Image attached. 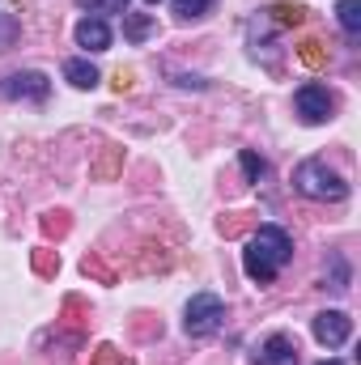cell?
I'll return each mask as SVG.
<instances>
[{
	"instance_id": "22",
	"label": "cell",
	"mask_w": 361,
	"mask_h": 365,
	"mask_svg": "<svg viewBox=\"0 0 361 365\" xmlns=\"http://www.w3.org/2000/svg\"><path fill=\"white\" fill-rule=\"evenodd\" d=\"M332 289H336V293L349 289V264H345L340 255H332Z\"/></svg>"
},
{
	"instance_id": "12",
	"label": "cell",
	"mask_w": 361,
	"mask_h": 365,
	"mask_svg": "<svg viewBox=\"0 0 361 365\" xmlns=\"http://www.w3.org/2000/svg\"><path fill=\"white\" fill-rule=\"evenodd\" d=\"M119 170H123V149H119V145H106V149H102V158L93 162L90 175H93V179H115Z\"/></svg>"
},
{
	"instance_id": "18",
	"label": "cell",
	"mask_w": 361,
	"mask_h": 365,
	"mask_svg": "<svg viewBox=\"0 0 361 365\" xmlns=\"http://www.w3.org/2000/svg\"><path fill=\"white\" fill-rule=\"evenodd\" d=\"M30 259H34V272H39V276H56V272H60V255H56L51 247H39Z\"/></svg>"
},
{
	"instance_id": "25",
	"label": "cell",
	"mask_w": 361,
	"mask_h": 365,
	"mask_svg": "<svg viewBox=\"0 0 361 365\" xmlns=\"http://www.w3.org/2000/svg\"><path fill=\"white\" fill-rule=\"evenodd\" d=\"M319 365H345V361H336V357H332V361H319Z\"/></svg>"
},
{
	"instance_id": "16",
	"label": "cell",
	"mask_w": 361,
	"mask_h": 365,
	"mask_svg": "<svg viewBox=\"0 0 361 365\" xmlns=\"http://www.w3.org/2000/svg\"><path fill=\"white\" fill-rule=\"evenodd\" d=\"M171 4H175V17L179 21H200L213 9V0H171Z\"/></svg>"
},
{
	"instance_id": "20",
	"label": "cell",
	"mask_w": 361,
	"mask_h": 365,
	"mask_svg": "<svg viewBox=\"0 0 361 365\" xmlns=\"http://www.w3.org/2000/svg\"><path fill=\"white\" fill-rule=\"evenodd\" d=\"M81 272L93 276V280H102V284H115V272H111L98 255H86V259H81Z\"/></svg>"
},
{
	"instance_id": "3",
	"label": "cell",
	"mask_w": 361,
	"mask_h": 365,
	"mask_svg": "<svg viewBox=\"0 0 361 365\" xmlns=\"http://www.w3.org/2000/svg\"><path fill=\"white\" fill-rule=\"evenodd\" d=\"M221 323H225V302H221L217 293H195V297L187 302V310H183V331L195 336V340L221 331Z\"/></svg>"
},
{
	"instance_id": "7",
	"label": "cell",
	"mask_w": 361,
	"mask_h": 365,
	"mask_svg": "<svg viewBox=\"0 0 361 365\" xmlns=\"http://www.w3.org/2000/svg\"><path fill=\"white\" fill-rule=\"evenodd\" d=\"M298 361H302V349H298V340L285 336V331L268 336V340L260 344V353H255V365H298Z\"/></svg>"
},
{
	"instance_id": "11",
	"label": "cell",
	"mask_w": 361,
	"mask_h": 365,
	"mask_svg": "<svg viewBox=\"0 0 361 365\" xmlns=\"http://www.w3.org/2000/svg\"><path fill=\"white\" fill-rule=\"evenodd\" d=\"M153 30H158V21L149 13H123V38L128 43H145Z\"/></svg>"
},
{
	"instance_id": "9",
	"label": "cell",
	"mask_w": 361,
	"mask_h": 365,
	"mask_svg": "<svg viewBox=\"0 0 361 365\" xmlns=\"http://www.w3.org/2000/svg\"><path fill=\"white\" fill-rule=\"evenodd\" d=\"M268 13L272 26H280V30H293V26H302L306 21V4H298V0H276L264 9Z\"/></svg>"
},
{
	"instance_id": "13",
	"label": "cell",
	"mask_w": 361,
	"mask_h": 365,
	"mask_svg": "<svg viewBox=\"0 0 361 365\" xmlns=\"http://www.w3.org/2000/svg\"><path fill=\"white\" fill-rule=\"evenodd\" d=\"M336 21H340V30L345 34H361V0H340L336 4Z\"/></svg>"
},
{
	"instance_id": "5",
	"label": "cell",
	"mask_w": 361,
	"mask_h": 365,
	"mask_svg": "<svg viewBox=\"0 0 361 365\" xmlns=\"http://www.w3.org/2000/svg\"><path fill=\"white\" fill-rule=\"evenodd\" d=\"M293 110H298V119L302 123H310V128H319V123H327L332 115H336V98L327 86H302V90L293 93Z\"/></svg>"
},
{
	"instance_id": "8",
	"label": "cell",
	"mask_w": 361,
	"mask_h": 365,
	"mask_svg": "<svg viewBox=\"0 0 361 365\" xmlns=\"http://www.w3.org/2000/svg\"><path fill=\"white\" fill-rule=\"evenodd\" d=\"M73 38H77V47H86V51H111V26L102 21V17H81L77 21V30H73Z\"/></svg>"
},
{
	"instance_id": "26",
	"label": "cell",
	"mask_w": 361,
	"mask_h": 365,
	"mask_svg": "<svg viewBox=\"0 0 361 365\" xmlns=\"http://www.w3.org/2000/svg\"><path fill=\"white\" fill-rule=\"evenodd\" d=\"M145 4H162V0H145Z\"/></svg>"
},
{
	"instance_id": "2",
	"label": "cell",
	"mask_w": 361,
	"mask_h": 365,
	"mask_svg": "<svg viewBox=\"0 0 361 365\" xmlns=\"http://www.w3.org/2000/svg\"><path fill=\"white\" fill-rule=\"evenodd\" d=\"M293 187H298L306 200H323V204H340V200L349 195V182L340 179L327 162H319V158L298 162V170H293Z\"/></svg>"
},
{
	"instance_id": "1",
	"label": "cell",
	"mask_w": 361,
	"mask_h": 365,
	"mask_svg": "<svg viewBox=\"0 0 361 365\" xmlns=\"http://www.w3.org/2000/svg\"><path fill=\"white\" fill-rule=\"evenodd\" d=\"M293 259V238L280 230V225H260L251 238H247V251H243V268L255 284H272L276 276L285 272V264Z\"/></svg>"
},
{
	"instance_id": "19",
	"label": "cell",
	"mask_w": 361,
	"mask_h": 365,
	"mask_svg": "<svg viewBox=\"0 0 361 365\" xmlns=\"http://www.w3.org/2000/svg\"><path fill=\"white\" fill-rule=\"evenodd\" d=\"M68 230H73L68 212H43V234H47V238H64Z\"/></svg>"
},
{
	"instance_id": "4",
	"label": "cell",
	"mask_w": 361,
	"mask_h": 365,
	"mask_svg": "<svg viewBox=\"0 0 361 365\" xmlns=\"http://www.w3.org/2000/svg\"><path fill=\"white\" fill-rule=\"evenodd\" d=\"M0 93H4L9 102H30V106H43V102L51 98V81H47L43 73H34V68H21V73H9V77L0 81Z\"/></svg>"
},
{
	"instance_id": "15",
	"label": "cell",
	"mask_w": 361,
	"mask_h": 365,
	"mask_svg": "<svg viewBox=\"0 0 361 365\" xmlns=\"http://www.w3.org/2000/svg\"><path fill=\"white\" fill-rule=\"evenodd\" d=\"M238 162H243V175H247V182H260L264 175H268V162H264L255 149H243V153H238Z\"/></svg>"
},
{
	"instance_id": "17",
	"label": "cell",
	"mask_w": 361,
	"mask_h": 365,
	"mask_svg": "<svg viewBox=\"0 0 361 365\" xmlns=\"http://www.w3.org/2000/svg\"><path fill=\"white\" fill-rule=\"evenodd\" d=\"M90 365H136V361H132L128 353H119L115 344H98L90 353Z\"/></svg>"
},
{
	"instance_id": "21",
	"label": "cell",
	"mask_w": 361,
	"mask_h": 365,
	"mask_svg": "<svg viewBox=\"0 0 361 365\" xmlns=\"http://www.w3.org/2000/svg\"><path fill=\"white\" fill-rule=\"evenodd\" d=\"M90 13H128V0H77Z\"/></svg>"
},
{
	"instance_id": "24",
	"label": "cell",
	"mask_w": 361,
	"mask_h": 365,
	"mask_svg": "<svg viewBox=\"0 0 361 365\" xmlns=\"http://www.w3.org/2000/svg\"><path fill=\"white\" fill-rule=\"evenodd\" d=\"M132 86H136V77H132V68H119V73H115V90H119V93H128Z\"/></svg>"
},
{
	"instance_id": "10",
	"label": "cell",
	"mask_w": 361,
	"mask_h": 365,
	"mask_svg": "<svg viewBox=\"0 0 361 365\" xmlns=\"http://www.w3.org/2000/svg\"><path fill=\"white\" fill-rule=\"evenodd\" d=\"M64 81H68L73 90H93L102 77H98V68H93L90 60H68V64H64Z\"/></svg>"
},
{
	"instance_id": "23",
	"label": "cell",
	"mask_w": 361,
	"mask_h": 365,
	"mask_svg": "<svg viewBox=\"0 0 361 365\" xmlns=\"http://www.w3.org/2000/svg\"><path fill=\"white\" fill-rule=\"evenodd\" d=\"M217 230H221L225 238H234V234H243V230H247V212H230V221L221 217V225H217Z\"/></svg>"
},
{
	"instance_id": "14",
	"label": "cell",
	"mask_w": 361,
	"mask_h": 365,
	"mask_svg": "<svg viewBox=\"0 0 361 365\" xmlns=\"http://www.w3.org/2000/svg\"><path fill=\"white\" fill-rule=\"evenodd\" d=\"M298 60H302L306 68H327V47H323L319 38H302V43H298Z\"/></svg>"
},
{
	"instance_id": "6",
	"label": "cell",
	"mask_w": 361,
	"mask_h": 365,
	"mask_svg": "<svg viewBox=\"0 0 361 365\" xmlns=\"http://www.w3.org/2000/svg\"><path fill=\"white\" fill-rule=\"evenodd\" d=\"M310 331H315V340L323 349H345L349 336H353V319L345 310H319L315 323H310Z\"/></svg>"
}]
</instances>
